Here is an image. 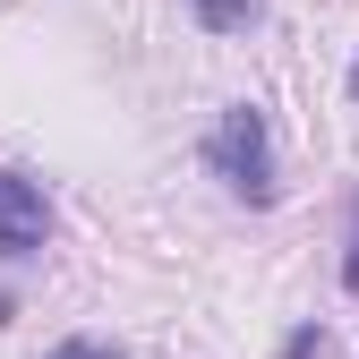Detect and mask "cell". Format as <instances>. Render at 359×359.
Returning <instances> with one entry per match:
<instances>
[{
  "mask_svg": "<svg viewBox=\"0 0 359 359\" xmlns=\"http://www.w3.org/2000/svg\"><path fill=\"white\" fill-rule=\"evenodd\" d=\"M205 154H214V171L231 180L248 205H274V137H265V111L257 103H231V111H222Z\"/></svg>",
  "mask_w": 359,
  "mask_h": 359,
  "instance_id": "1",
  "label": "cell"
},
{
  "mask_svg": "<svg viewBox=\"0 0 359 359\" xmlns=\"http://www.w3.org/2000/svg\"><path fill=\"white\" fill-rule=\"evenodd\" d=\"M43 240H52V205H43L34 180L0 171V257H34Z\"/></svg>",
  "mask_w": 359,
  "mask_h": 359,
  "instance_id": "2",
  "label": "cell"
},
{
  "mask_svg": "<svg viewBox=\"0 0 359 359\" xmlns=\"http://www.w3.org/2000/svg\"><path fill=\"white\" fill-rule=\"evenodd\" d=\"M197 9H205V26H248L257 0H197Z\"/></svg>",
  "mask_w": 359,
  "mask_h": 359,
  "instance_id": "3",
  "label": "cell"
},
{
  "mask_svg": "<svg viewBox=\"0 0 359 359\" xmlns=\"http://www.w3.org/2000/svg\"><path fill=\"white\" fill-rule=\"evenodd\" d=\"M342 283L359 291V205H351V265H342Z\"/></svg>",
  "mask_w": 359,
  "mask_h": 359,
  "instance_id": "4",
  "label": "cell"
},
{
  "mask_svg": "<svg viewBox=\"0 0 359 359\" xmlns=\"http://www.w3.org/2000/svg\"><path fill=\"white\" fill-rule=\"evenodd\" d=\"M60 359H111V351H103V342H69Z\"/></svg>",
  "mask_w": 359,
  "mask_h": 359,
  "instance_id": "5",
  "label": "cell"
}]
</instances>
